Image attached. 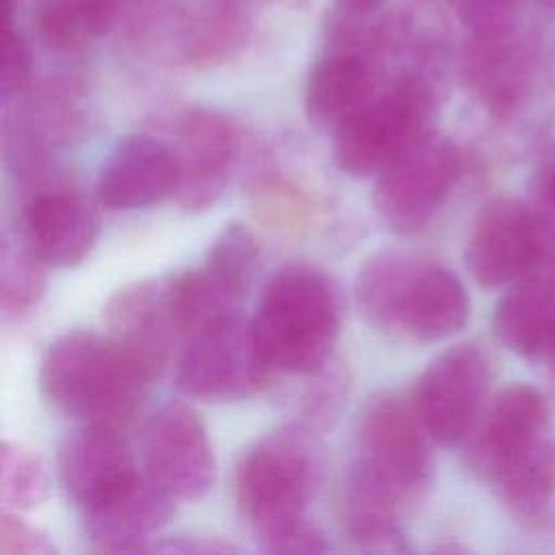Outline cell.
Instances as JSON below:
<instances>
[{"mask_svg": "<svg viewBox=\"0 0 555 555\" xmlns=\"http://www.w3.org/2000/svg\"><path fill=\"white\" fill-rule=\"evenodd\" d=\"M492 332L512 353L533 362H555V284L525 278L496 301Z\"/></svg>", "mask_w": 555, "mask_h": 555, "instance_id": "cell-22", "label": "cell"}, {"mask_svg": "<svg viewBox=\"0 0 555 555\" xmlns=\"http://www.w3.org/2000/svg\"><path fill=\"white\" fill-rule=\"evenodd\" d=\"M176 186L173 145L150 134H130L100 165L95 202L106 210H139L176 195Z\"/></svg>", "mask_w": 555, "mask_h": 555, "instance_id": "cell-19", "label": "cell"}, {"mask_svg": "<svg viewBox=\"0 0 555 555\" xmlns=\"http://www.w3.org/2000/svg\"><path fill=\"white\" fill-rule=\"evenodd\" d=\"M377 93V63L351 50L330 48L310 69L304 106L310 124L336 132Z\"/></svg>", "mask_w": 555, "mask_h": 555, "instance_id": "cell-21", "label": "cell"}, {"mask_svg": "<svg viewBox=\"0 0 555 555\" xmlns=\"http://www.w3.org/2000/svg\"><path fill=\"white\" fill-rule=\"evenodd\" d=\"M33 74L30 46L11 24V2L4 0V33H2V100H17L26 93Z\"/></svg>", "mask_w": 555, "mask_h": 555, "instance_id": "cell-27", "label": "cell"}, {"mask_svg": "<svg viewBox=\"0 0 555 555\" xmlns=\"http://www.w3.org/2000/svg\"><path fill=\"white\" fill-rule=\"evenodd\" d=\"M176 496L145 470L117 499L82 516L85 531L98 553H145L152 540L173 516Z\"/></svg>", "mask_w": 555, "mask_h": 555, "instance_id": "cell-20", "label": "cell"}, {"mask_svg": "<svg viewBox=\"0 0 555 555\" xmlns=\"http://www.w3.org/2000/svg\"><path fill=\"white\" fill-rule=\"evenodd\" d=\"M254 535L258 540V546L267 553L297 555L330 551L325 533L304 514L267 525L262 529H254Z\"/></svg>", "mask_w": 555, "mask_h": 555, "instance_id": "cell-26", "label": "cell"}, {"mask_svg": "<svg viewBox=\"0 0 555 555\" xmlns=\"http://www.w3.org/2000/svg\"><path fill=\"white\" fill-rule=\"evenodd\" d=\"M384 4L386 0H336L338 13L349 17H375Z\"/></svg>", "mask_w": 555, "mask_h": 555, "instance_id": "cell-32", "label": "cell"}, {"mask_svg": "<svg viewBox=\"0 0 555 555\" xmlns=\"http://www.w3.org/2000/svg\"><path fill=\"white\" fill-rule=\"evenodd\" d=\"M455 17L470 30H492L514 24L518 0H444Z\"/></svg>", "mask_w": 555, "mask_h": 555, "instance_id": "cell-28", "label": "cell"}, {"mask_svg": "<svg viewBox=\"0 0 555 555\" xmlns=\"http://www.w3.org/2000/svg\"><path fill=\"white\" fill-rule=\"evenodd\" d=\"M145 473L182 501L202 499L217 479V460L199 414L180 401L160 405L143 429Z\"/></svg>", "mask_w": 555, "mask_h": 555, "instance_id": "cell-14", "label": "cell"}, {"mask_svg": "<svg viewBox=\"0 0 555 555\" xmlns=\"http://www.w3.org/2000/svg\"><path fill=\"white\" fill-rule=\"evenodd\" d=\"M362 319L382 332L414 340H442L470 314L466 286L447 264L408 249L371 256L353 284Z\"/></svg>", "mask_w": 555, "mask_h": 555, "instance_id": "cell-1", "label": "cell"}, {"mask_svg": "<svg viewBox=\"0 0 555 555\" xmlns=\"http://www.w3.org/2000/svg\"><path fill=\"white\" fill-rule=\"evenodd\" d=\"M535 2L548 11H555V0H535Z\"/></svg>", "mask_w": 555, "mask_h": 555, "instance_id": "cell-33", "label": "cell"}, {"mask_svg": "<svg viewBox=\"0 0 555 555\" xmlns=\"http://www.w3.org/2000/svg\"><path fill=\"white\" fill-rule=\"evenodd\" d=\"M176 202L186 212L210 208L225 191L238 158V130L215 108H191L178 126Z\"/></svg>", "mask_w": 555, "mask_h": 555, "instance_id": "cell-16", "label": "cell"}, {"mask_svg": "<svg viewBox=\"0 0 555 555\" xmlns=\"http://www.w3.org/2000/svg\"><path fill=\"white\" fill-rule=\"evenodd\" d=\"M106 334L152 377H160L171 343L180 338L169 275L137 280L111 295L104 306Z\"/></svg>", "mask_w": 555, "mask_h": 555, "instance_id": "cell-18", "label": "cell"}, {"mask_svg": "<svg viewBox=\"0 0 555 555\" xmlns=\"http://www.w3.org/2000/svg\"><path fill=\"white\" fill-rule=\"evenodd\" d=\"M46 267L20 232H4L0 251V310L4 321H22L35 312L48 284Z\"/></svg>", "mask_w": 555, "mask_h": 555, "instance_id": "cell-24", "label": "cell"}, {"mask_svg": "<svg viewBox=\"0 0 555 555\" xmlns=\"http://www.w3.org/2000/svg\"><path fill=\"white\" fill-rule=\"evenodd\" d=\"M546 249L548 243L527 199L501 195L477 212L464 260L477 284L501 288L529 278Z\"/></svg>", "mask_w": 555, "mask_h": 555, "instance_id": "cell-13", "label": "cell"}, {"mask_svg": "<svg viewBox=\"0 0 555 555\" xmlns=\"http://www.w3.org/2000/svg\"><path fill=\"white\" fill-rule=\"evenodd\" d=\"M154 379L108 336L74 330L59 336L39 369V388L54 410L78 425H126Z\"/></svg>", "mask_w": 555, "mask_h": 555, "instance_id": "cell-3", "label": "cell"}, {"mask_svg": "<svg viewBox=\"0 0 555 555\" xmlns=\"http://www.w3.org/2000/svg\"><path fill=\"white\" fill-rule=\"evenodd\" d=\"M52 540L37 527L22 520L15 512L0 516V553L2 555H52Z\"/></svg>", "mask_w": 555, "mask_h": 555, "instance_id": "cell-30", "label": "cell"}, {"mask_svg": "<svg viewBox=\"0 0 555 555\" xmlns=\"http://www.w3.org/2000/svg\"><path fill=\"white\" fill-rule=\"evenodd\" d=\"M321 479V449L310 429L280 427L260 438L236 473V501L254 529L301 516Z\"/></svg>", "mask_w": 555, "mask_h": 555, "instance_id": "cell-7", "label": "cell"}, {"mask_svg": "<svg viewBox=\"0 0 555 555\" xmlns=\"http://www.w3.org/2000/svg\"><path fill=\"white\" fill-rule=\"evenodd\" d=\"M48 169L28 184L20 210V236L48 264L67 269L80 264L100 236V215L87 195Z\"/></svg>", "mask_w": 555, "mask_h": 555, "instance_id": "cell-11", "label": "cell"}, {"mask_svg": "<svg viewBox=\"0 0 555 555\" xmlns=\"http://www.w3.org/2000/svg\"><path fill=\"white\" fill-rule=\"evenodd\" d=\"M251 327L273 373L312 375L327 364L340 336V288L314 264H282L262 286Z\"/></svg>", "mask_w": 555, "mask_h": 555, "instance_id": "cell-2", "label": "cell"}, {"mask_svg": "<svg viewBox=\"0 0 555 555\" xmlns=\"http://www.w3.org/2000/svg\"><path fill=\"white\" fill-rule=\"evenodd\" d=\"M535 54L514 24L470 33L462 50V76L473 98L494 117L514 115L529 98Z\"/></svg>", "mask_w": 555, "mask_h": 555, "instance_id": "cell-17", "label": "cell"}, {"mask_svg": "<svg viewBox=\"0 0 555 555\" xmlns=\"http://www.w3.org/2000/svg\"><path fill=\"white\" fill-rule=\"evenodd\" d=\"M119 11L121 0H48L37 13V30L52 50L76 54L102 39Z\"/></svg>", "mask_w": 555, "mask_h": 555, "instance_id": "cell-23", "label": "cell"}, {"mask_svg": "<svg viewBox=\"0 0 555 555\" xmlns=\"http://www.w3.org/2000/svg\"><path fill=\"white\" fill-rule=\"evenodd\" d=\"M50 492L41 457L22 442L4 440L0 447V503L4 512H30Z\"/></svg>", "mask_w": 555, "mask_h": 555, "instance_id": "cell-25", "label": "cell"}, {"mask_svg": "<svg viewBox=\"0 0 555 555\" xmlns=\"http://www.w3.org/2000/svg\"><path fill=\"white\" fill-rule=\"evenodd\" d=\"M551 282L555 284V269H553V275H551Z\"/></svg>", "mask_w": 555, "mask_h": 555, "instance_id": "cell-34", "label": "cell"}, {"mask_svg": "<svg viewBox=\"0 0 555 555\" xmlns=\"http://www.w3.org/2000/svg\"><path fill=\"white\" fill-rule=\"evenodd\" d=\"M527 204L531 206L548 247H555V156L544 158L533 171Z\"/></svg>", "mask_w": 555, "mask_h": 555, "instance_id": "cell-29", "label": "cell"}, {"mask_svg": "<svg viewBox=\"0 0 555 555\" xmlns=\"http://www.w3.org/2000/svg\"><path fill=\"white\" fill-rule=\"evenodd\" d=\"M438 102V78L403 69L334 132V160L351 178L379 176L423 132Z\"/></svg>", "mask_w": 555, "mask_h": 555, "instance_id": "cell-5", "label": "cell"}, {"mask_svg": "<svg viewBox=\"0 0 555 555\" xmlns=\"http://www.w3.org/2000/svg\"><path fill=\"white\" fill-rule=\"evenodd\" d=\"M468 436V462L492 490L527 479L555 460L548 403L531 384L501 388Z\"/></svg>", "mask_w": 555, "mask_h": 555, "instance_id": "cell-6", "label": "cell"}, {"mask_svg": "<svg viewBox=\"0 0 555 555\" xmlns=\"http://www.w3.org/2000/svg\"><path fill=\"white\" fill-rule=\"evenodd\" d=\"M431 440L412 392H379L360 416L358 455L345 488L401 514L421 503L434 483Z\"/></svg>", "mask_w": 555, "mask_h": 555, "instance_id": "cell-4", "label": "cell"}, {"mask_svg": "<svg viewBox=\"0 0 555 555\" xmlns=\"http://www.w3.org/2000/svg\"><path fill=\"white\" fill-rule=\"evenodd\" d=\"M56 470L80 516L108 505L143 473L117 427L104 425H78L69 431L59 447Z\"/></svg>", "mask_w": 555, "mask_h": 555, "instance_id": "cell-15", "label": "cell"}, {"mask_svg": "<svg viewBox=\"0 0 555 555\" xmlns=\"http://www.w3.org/2000/svg\"><path fill=\"white\" fill-rule=\"evenodd\" d=\"M152 551L158 553H236V546H232L230 542H221L217 538H197V535H173V538H165L158 544H152Z\"/></svg>", "mask_w": 555, "mask_h": 555, "instance_id": "cell-31", "label": "cell"}, {"mask_svg": "<svg viewBox=\"0 0 555 555\" xmlns=\"http://www.w3.org/2000/svg\"><path fill=\"white\" fill-rule=\"evenodd\" d=\"M260 267V247L243 223L225 225L199 267L169 275L171 308L180 338L241 314Z\"/></svg>", "mask_w": 555, "mask_h": 555, "instance_id": "cell-8", "label": "cell"}, {"mask_svg": "<svg viewBox=\"0 0 555 555\" xmlns=\"http://www.w3.org/2000/svg\"><path fill=\"white\" fill-rule=\"evenodd\" d=\"M490 377V358L475 343L453 345L427 364L412 397L436 442L455 444L468 438L483 412Z\"/></svg>", "mask_w": 555, "mask_h": 555, "instance_id": "cell-12", "label": "cell"}, {"mask_svg": "<svg viewBox=\"0 0 555 555\" xmlns=\"http://www.w3.org/2000/svg\"><path fill=\"white\" fill-rule=\"evenodd\" d=\"M460 176L462 152L429 128L377 176L373 206L392 232H416L444 206Z\"/></svg>", "mask_w": 555, "mask_h": 555, "instance_id": "cell-10", "label": "cell"}, {"mask_svg": "<svg viewBox=\"0 0 555 555\" xmlns=\"http://www.w3.org/2000/svg\"><path fill=\"white\" fill-rule=\"evenodd\" d=\"M273 375L243 314L208 325L184 340L178 358V388L195 399L228 403L256 395Z\"/></svg>", "mask_w": 555, "mask_h": 555, "instance_id": "cell-9", "label": "cell"}]
</instances>
